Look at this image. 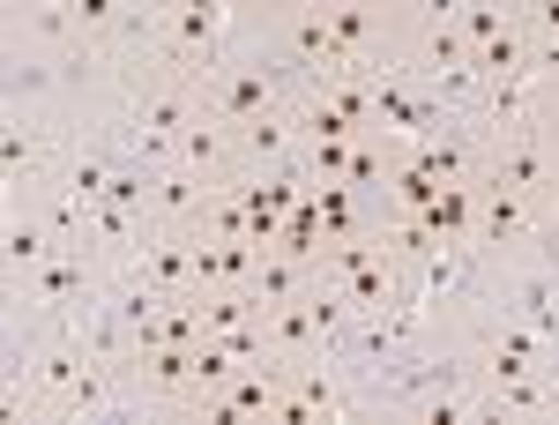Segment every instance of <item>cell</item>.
Segmentation results:
<instances>
[{"mask_svg": "<svg viewBox=\"0 0 559 425\" xmlns=\"http://www.w3.org/2000/svg\"><path fill=\"white\" fill-rule=\"evenodd\" d=\"M537 224H545V210H537L530 194L500 187V179H477V239H471L477 261L530 255V247H537Z\"/></svg>", "mask_w": 559, "mask_h": 425, "instance_id": "obj_1", "label": "cell"}, {"mask_svg": "<svg viewBox=\"0 0 559 425\" xmlns=\"http://www.w3.org/2000/svg\"><path fill=\"white\" fill-rule=\"evenodd\" d=\"M134 284H150L157 298H194L202 292V261H194V232H173V224H150L142 255L120 269Z\"/></svg>", "mask_w": 559, "mask_h": 425, "instance_id": "obj_2", "label": "cell"}, {"mask_svg": "<svg viewBox=\"0 0 559 425\" xmlns=\"http://www.w3.org/2000/svg\"><path fill=\"white\" fill-rule=\"evenodd\" d=\"M210 202H216V179H202V172L173 165V157L150 172V224H173V232H202Z\"/></svg>", "mask_w": 559, "mask_h": 425, "instance_id": "obj_3", "label": "cell"}, {"mask_svg": "<svg viewBox=\"0 0 559 425\" xmlns=\"http://www.w3.org/2000/svg\"><path fill=\"white\" fill-rule=\"evenodd\" d=\"M173 165L202 172V179H216V187H231V179L247 172V165H239V128H231V120H216V113L187 120L179 142H173Z\"/></svg>", "mask_w": 559, "mask_h": 425, "instance_id": "obj_4", "label": "cell"}, {"mask_svg": "<svg viewBox=\"0 0 559 425\" xmlns=\"http://www.w3.org/2000/svg\"><path fill=\"white\" fill-rule=\"evenodd\" d=\"M261 337H269V351H276L284 366L329 358V337H321V321H313V306H306V298H292V306H269V314H261Z\"/></svg>", "mask_w": 559, "mask_h": 425, "instance_id": "obj_5", "label": "cell"}, {"mask_svg": "<svg viewBox=\"0 0 559 425\" xmlns=\"http://www.w3.org/2000/svg\"><path fill=\"white\" fill-rule=\"evenodd\" d=\"M299 157V113H261V120H239V165L247 172H269ZM239 172V179H247Z\"/></svg>", "mask_w": 559, "mask_h": 425, "instance_id": "obj_6", "label": "cell"}, {"mask_svg": "<svg viewBox=\"0 0 559 425\" xmlns=\"http://www.w3.org/2000/svg\"><path fill=\"white\" fill-rule=\"evenodd\" d=\"M418 216H426V232L440 247H471L477 239V179H448Z\"/></svg>", "mask_w": 559, "mask_h": 425, "instance_id": "obj_7", "label": "cell"}, {"mask_svg": "<svg viewBox=\"0 0 559 425\" xmlns=\"http://www.w3.org/2000/svg\"><path fill=\"white\" fill-rule=\"evenodd\" d=\"M313 292V255H292V247H269L261 255V276H254V298L261 306H292V298Z\"/></svg>", "mask_w": 559, "mask_h": 425, "instance_id": "obj_8", "label": "cell"}, {"mask_svg": "<svg viewBox=\"0 0 559 425\" xmlns=\"http://www.w3.org/2000/svg\"><path fill=\"white\" fill-rule=\"evenodd\" d=\"M545 216H559V172H552V202H545Z\"/></svg>", "mask_w": 559, "mask_h": 425, "instance_id": "obj_9", "label": "cell"}, {"mask_svg": "<svg viewBox=\"0 0 559 425\" xmlns=\"http://www.w3.org/2000/svg\"><path fill=\"white\" fill-rule=\"evenodd\" d=\"M515 8H530V0H515Z\"/></svg>", "mask_w": 559, "mask_h": 425, "instance_id": "obj_10", "label": "cell"}]
</instances>
